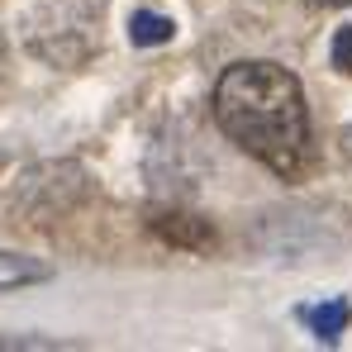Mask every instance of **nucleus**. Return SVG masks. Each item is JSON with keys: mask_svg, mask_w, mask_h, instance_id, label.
<instances>
[{"mask_svg": "<svg viewBox=\"0 0 352 352\" xmlns=\"http://www.w3.org/2000/svg\"><path fill=\"white\" fill-rule=\"evenodd\" d=\"M214 119L248 157H257L281 181H300L314 138H309V105L300 76L281 62H234L214 81Z\"/></svg>", "mask_w": 352, "mask_h": 352, "instance_id": "obj_1", "label": "nucleus"}, {"mask_svg": "<svg viewBox=\"0 0 352 352\" xmlns=\"http://www.w3.org/2000/svg\"><path fill=\"white\" fill-rule=\"evenodd\" d=\"M24 43L29 53L53 67H81L96 53V10L91 5H72V0H43L38 14H29L24 24Z\"/></svg>", "mask_w": 352, "mask_h": 352, "instance_id": "obj_2", "label": "nucleus"}, {"mask_svg": "<svg viewBox=\"0 0 352 352\" xmlns=\"http://www.w3.org/2000/svg\"><path fill=\"white\" fill-rule=\"evenodd\" d=\"M81 190H86V176L81 167H72V162H48V167H34V172L19 176V190H14V214H24V219H48L53 214V205L48 200H58V210H67L72 200H81Z\"/></svg>", "mask_w": 352, "mask_h": 352, "instance_id": "obj_3", "label": "nucleus"}, {"mask_svg": "<svg viewBox=\"0 0 352 352\" xmlns=\"http://www.w3.org/2000/svg\"><path fill=\"white\" fill-rule=\"evenodd\" d=\"M153 229L162 238H172V243H181V248H210L214 243V229L205 219H190V214H162V219H153Z\"/></svg>", "mask_w": 352, "mask_h": 352, "instance_id": "obj_4", "label": "nucleus"}, {"mask_svg": "<svg viewBox=\"0 0 352 352\" xmlns=\"http://www.w3.org/2000/svg\"><path fill=\"white\" fill-rule=\"evenodd\" d=\"M305 324H309L324 343H338V333L352 324V305H348V300H324V305H309V309H305Z\"/></svg>", "mask_w": 352, "mask_h": 352, "instance_id": "obj_5", "label": "nucleus"}, {"mask_svg": "<svg viewBox=\"0 0 352 352\" xmlns=\"http://www.w3.org/2000/svg\"><path fill=\"white\" fill-rule=\"evenodd\" d=\"M48 276V262L38 257H24V252H0V291H14V286H34Z\"/></svg>", "mask_w": 352, "mask_h": 352, "instance_id": "obj_6", "label": "nucleus"}, {"mask_svg": "<svg viewBox=\"0 0 352 352\" xmlns=\"http://www.w3.org/2000/svg\"><path fill=\"white\" fill-rule=\"evenodd\" d=\"M176 34V24L167 14H153V10H138L133 19H129V38L138 43V48H148V43H167Z\"/></svg>", "mask_w": 352, "mask_h": 352, "instance_id": "obj_7", "label": "nucleus"}, {"mask_svg": "<svg viewBox=\"0 0 352 352\" xmlns=\"http://www.w3.org/2000/svg\"><path fill=\"white\" fill-rule=\"evenodd\" d=\"M333 67L338 72H352V24H343L333 34Z\"/></svg>", "mask_w": 352, "mask_h": 352, "instance_id": "obj_8", "label": "nucleus"}, {"mask_svg": "<svg viewBox=\"0 0 352 352\" xmlns=\"http://www.w3.org/2000/svg\"><path fill=\"white\" fill-rule=\"evenodd\" d=\"M343 157H348V162H352V124H348V129H343Z\"/></svg>", "mask_w": 352, "mask_h": 352, "instance_id": "obj_9", "label": "nucleus"}, {"mask_svg": "<svg viewBox=\"0 0 352 352\" xmlns=\"http://www.w3.org/2000/svg\"><path fill=\"white\" fill-rule=\"evenodd\" d=\"M314 5H352V0H314Z\"/></svg>", "mask_w": 352, "mask_h": 352, "instance_id": "obj_10", "label": "nucleus"}, {"mask_svg": "<svg viewBox=\"0 0 352 352\" xmlns=\"http://www.w3.org/2000/svg\"><path fill=\"white\" fill-rule=\"evenodd\" d=\"M0 67H5V38H0Z\"/></svg>", "mask_w": 352, "mask_h": 352, "instance_id": "obj_11", "label": "nucleus"}]
</instances>
